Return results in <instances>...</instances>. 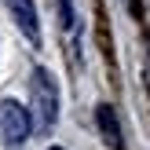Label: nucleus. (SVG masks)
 Here are the masks:
<instances>
[{
    "label": "nucleus",
    "instance_id": "nucleus-1",
    "mask_svg": "<svg viewBox=\"0 0 150 150\" xmlns=\"http://www.w3.org/2000/svg\"><path fill=\"white\" fill-rule=\"evenodd\" d=\"M33 117H37V128L51 132L55 128V117H59V88L51 81L48 70H33Z\"/></svg>",
    "mask_w": 150,
    "mask_h": 150
},
{
    "label": "nucleus",
    "instance_id": "nucleus-3",
    "mask_svg": "<svg viewBox=\"0 0 150 150\" xmlns=\"http://www.w3.org/2000/svg\"><path fill=\"white\" fill-rule=\"evenodd\" d=\"M4 4H7V11H11L15 26H18L33 44H40V22H37V7H33V0H4Z\"/></svg>",
    "mask_w": 150,
    "mask_h": 150
},
{
    "label": "nucleus",
    "instance_id": "nucleus-5",
    "mask_svg": "<svg viewBox=\"0 0 150 150\" xmlns=\"http://www.w3.org/2000/svg\"><path fill=\"white\" fill-rule=\"evenodd\" d=\"M51 150H62V146H51Z\"/></svg>",
    "mask_w": 150,
    "mask_h": 150
},
{
    "label": "nucleus",
    "instance_id": "nucleus-4",
    "mask_svg": "<svg viewBox=\"0 0 150 150\" xmlns=\"http://www.w3.org/2000/svg\"><path fill=\"white\" fill-rule=\"evenodd\" d=\"M99 128L106 132L110 146H121V132H117V121H114V110L110 106H99Z\"/></svg>",
    "mask_w": 150,
    "mask_h": 150
},
{
    "label": "nucleus",
    "instance_id": "nucleus-2",
    "mask_svg": "<svg viewBox=\"0 0 150 150\" xmlns=\"http://www.w3.org/2000/svg\"><path fill=\"white\" fill-rule=\"evenodd\" d=\"M33 132V121H29V110L15 99L0 103V143L4 146H22Z\"/></svg>",
    "mask_w": 150,
    "mask_h": 150
}]
</instances>
